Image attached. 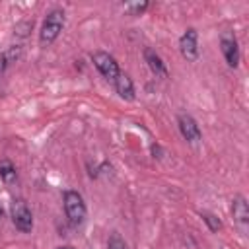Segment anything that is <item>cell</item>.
Segmentation results:
<instances>
[{"mask_svg": "<svg viewBox=\"0 0 249 249\" xmlns=\"http://www.w3.org/2000/svg\"><path fill=\"white\" fill-rule=\"evenodd\" d=\"M202 220H204V222H206V224L210 226V230H212V231H216V230H220V226H222V224H220V220H218L216 216H212V214H208V212H204V214H202Z\"/></svg>", "mask_w": 249, "mask_h": 249, "instance_id": "14", "label": "cell"}, {"mask_svg": "<svg viewBox=\"0 0 249 249\" xmlns=\"http://www.w3.org/2000/svg\"><path fill=\"white\" fill-rule=\"evenodd\" d=\"M10 216H12L14 226L19 231L29 233L33 230V216H31V210L27 208V204H25L23 198H14L12 200V204H10Z\"/></svg>", "mask_w": 249, "mask_h": 249, "instance_id": "3", "label": "cell"}, {"mask_svg": "<svg viewBox=\"0 0 249 249\" xmlns=\"http://www.w3.org/2000/svg\"><path fill=\"white\" fill-rule=\"evenodd\" d=\"M58 249H72L70 245H64V247H58Z\"/></svg>", "mask_w": 249, "mask_h": 249, "instance_id": "16", "label": "cell"}, {"mask_svg": "<svg viewBox=\"0 0 249 249\" xmlns=\"http://www.w3.org/2000/svg\"><path fill=\"white\" fill-rule=\"evenodd\" d=\"M4 220V210H2V206H0V222Z\"/></svg>", "mask_w": 249, "mask_h": 249, "instance_id": "15", "label": "cell"}, {"mask_svg": "<svg viewBox=\"0 0 249 249\" xmlns=\"http://www.w3.org/2000/svg\"><path fill=\"white\" fill-rule=\"evenodd\" d=\"M91 60H93V66L99 70V74L103 78H107L109 82H115L117 76L121 74V68H119V62L105 51H97L91 54Z\"/></svg>", "mask_w": 249, "mask_h": 249, "instance_id": "4", "label": "cell"}, {"mask_svg": "<svg viewBox=\"0 0 249 249\" xmlns=\"http://www.w3.org/2000/svg\"><path fill=\"white\" fill-rule=\"evenodd\" d=\"M231 214H233V220L239 226V230L245 233L247 231V224H249V206H247V200L241 195L233 196V200H231Z\"/></svg>", "mask_w": 249, "mask_h": 249, "instance_id": "8", "label": "cell"}, {"mask_svg": "<svg viewBox=\"0 0 249 249\" xmlns=\"http://www.w3.org/2000/svg\"><path fill=\"white\" fill-rule=\"evenodd\" d=\"M177 126H179V132L181 136L191 142V144H196L200 140V128L196 124V121L189 115V113H179L177 115Z\"/></svg>", "mask_w": 249, "mask_h": 249, "instance_id": "7", "label": "cell"}, {"mask_svg": "<svg viewBox=\"0 0 249 249\" xmlns=\"http://www.w3.org/2000/svg\"><path fill=\"white\" fill-rule=\"evenodd\" d=\"M113 84H115L117 93H119L124 101H132V99H134V86H132V80H130L126 74L121 72Z\"/></svg>", "mask_w": 249, "mask_h": 249, "instance_id": "10", "label": "cell"}, {"mask_svg": "<svg viewBox=\"0 0 249 249\" xmlns=\"http://www.w3.org/2000/svg\"><path fill=\"white\" fill-rule=\"evenodd\" d=\"M148 8V2H134V4H124V10L130 16H140L144 10Z\"/></svg>", "mask_w": 249, "mask_h": 249, "instance_id": "13", "label": "cell"}, {"mask_svg": "<svg viewBox=\"0 0 249 249\" xmlns=\"http://www.w3.org/2000/svg\"><path fill=\"white\" fill-rule=\"evenodd\" d=\"M144 60H146L148 68L152 70V74H156L158 78H167L165 62L161 60V56H160L154 49H150V47H146V49H144Z\"/></svg>", "mask_w": 249, "mask_h": 249, "instance_id": "9", "label": "cell"}, {"mask_svg": "<svg viewBox=\"0 0 249 249\" xmlns=\"http://www.w3.org/2000/svg\"><path fill=\"white\" fill-rule=\"evenodd\" d=\"M107 249H128V247H126L124 239L121 237V233H119V231H113V233L109 235V241H107Z\"/></svg>", "mask_w": 249, "mask_h": 249, "instance_id": "12", "label": "cell"}, {"mask_svg": "<svg viewBox=\"0 0 249 249\" xmlns=\"http://www.w3.org/2000/svg\"><path fill=\"white\" fill-rule=\"evenodd\" d=\"M64 212L72 226H80L86 220V202L78 191L64 193Z\"/></svg>", "mask_w": 249, "mask_h": 249, "instance_id": "2", "label": "cell"}, {"mask_svg": "<svg viewBox=\"0 0 249 249\" xmlns=\"http://www.w3.org/2000/svg\"><path fill=\"white\" fill-rule=\"evenodd\" d=\"M62 27H64V12L58 10V8L51 10V12L47 14L45 21H43L41 31H39V41H41V45H51V43L60 35Z\"/></svg>", "mask_w": 249, "mask_h": 249, "instance_id": "1", "label": "cell"}, {"mask_svg": "<svg viewBox=\"0 0 249 249\" xmlns=\"http://www.w3.org/2000/svg\"><path fill=\"white\" fill-rule=\"evenodd\" d=\"M179 51H181L183 58H187L191 62L198 58V35H196V29L189 27L181 35V39H179Z\"/></svg>", "mask_w": 249, "mask_h": 249, "instance_id": "6", "label": "cell"}, {"mask_svg": "<svg viewBox=\"0 0 249 249\" xmlns=\"http://www.w3.org/2000/svg\"><path fill=\"white\" fill-rule=\"evenodd\" d=\"M0 179L6 185H14L18 181V171H16V167H14L12 161H8V160H2L0 161Z\"/></svg>", "mask_w": 249, "mask_h": 249, "instance_id": "11", "label": "cell"}, {"mask_svg": "<svg viewBox=\"0 0 249 249\" xmlns=\"http://www.w3.org/2000/svg\"><path fill=\"white\" fill-rule=\"evenodd\" d=\"M220 47H222V53H224V58H226L228 66L235 68L239 64V45H237V39H235L233 31H224L222 33Z\"/></svg>", "mask_w": 249, "mask_h": 249, "instance_id": "5", "label": "cell"}]
</instances>
